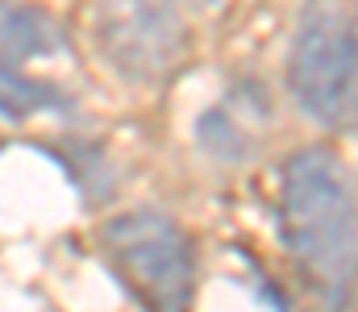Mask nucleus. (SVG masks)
<instances>
[{
  "mask_svg": "<svg viewBox=\"0 0 358 312\" xmlns=\"http://www.w3.org/2000/svg\"><path fill=\"white\" fill-rule=\"evenodd\" d=\"M283 242L329 312L350 304L358 279V205L342 163L329 150H300L279 184Z\"/></svg>",
  "mask_w": 358,
  "mask_h": 312,
  "instance_id": "obj_1",
  "label": "nucleus"
},
{
  "mask_svg": "<svg viewBox=\"0 0 358 312\" xmlns=\"http://www.w3.org/2000/svg\"><path fill=\"white\" fill-rule=\"evenodd\" d=\"M287 84L313 121L329 129L358 125V17L346 4H308L292 42Z\"/></svg>",
  "mask_w": 358,
  "mask_h": 312,
  "instance_id": "obj_2",
  "label": "nucleus"
},
{
  "mask_svg": "<svg viewBox=\"0 0 358 312\" xmlns=\"http://www.w3.org/2000/svg\"><path fill=\"white\" fill-rule=\"evenodd\" d=\"M100 242L113 271L146 304V312H192L196 254L171 216L155 208L113 216L100 229Z\"/></svg>",
  "mask_w": 358,
  "mask_h": 312,
  "instance_id": "obj_3",
  "label": "nucleus"
},
{
  "mask_svg": "<svg viewBox=\"0 0 358 312\" xmlns=\"http://www.w3.org/2000/svg\"><path fill=\"white\" fill-rule=\"evenodd\" d=\"M96 38L104 59L129 80H159L176 67L183 29L171 0H96Z\"/></svg>",
  "mask_w": 358,
  "mask_h": 312,
  "instance_id": "obj_4",
  "label": "nucleus"
},
{
  "mask_svg": "<svg viewBox=\"0 0 358 312\" xmlns=\"http://www.w3.org/2000/svg\"><path fill=\"white\" fill-rule=\"evenodd\" d=\"M63 50V29L50 13L25 0H0V63L21 67L25 59Z\"/></svg>",
  "mask_w": 358,
  "mask_h": 312,
  "instance_id": "obj_5",
  "label": "nucleus"
},
{
  "mask_svg": "<svg viewBox=\"0 0 358 312\" xmlns=\"http://www.w3.org/2000/svg\"><path fill=\"white\" fill-rule=\"evenodd\" d=\"M55 108H67V96L46 84V80H29L21 75V67L13 63H0V117H34V112H55Z\"/></svg>",
  "mask_w": 358,
  "mask_h": 312,
  "instance_id": "obj_6",
  "label": "nucleus"
},
{
  "mask_svg": "<svg viewBox=\"0 0 358 312\" xmlns=\"http://www.w3.org/2000/svg\"><path fill=\"white\" fill-rule=\"evenodd\" d=\"M0 150H4V142H0Z\"/></svg>",
  "mask_w": 358,
  "mask_h": 312,
  "instance_id": "obj_7",
  "label": "nucleus"
}]
</instances>
